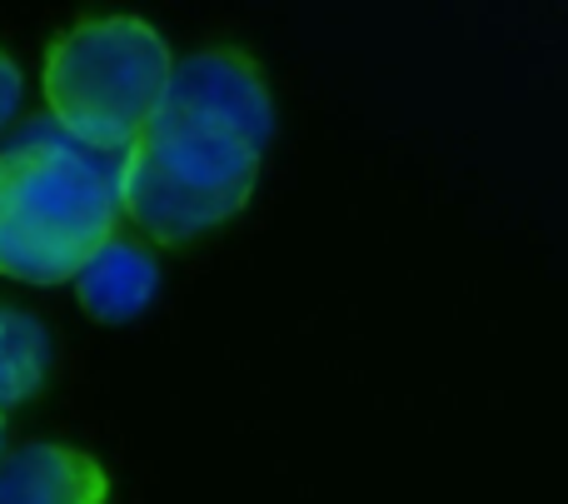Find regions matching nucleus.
<instances>
[{
	"label": "nucleus",
	"instance_id": "1",
	"mask_svg": "<svg viewBox=\"0 0 568 504\" xmlns=\"http://www.w3.org/2000/svg\"><path fill=\"white\" fill-rule=\"evenodd\" d=\"M275 135V100L240 50H195L135 150L125 155V215L160 245H185L245 210L260 155Z\"/></svg>",
	"mask_w": 568,
	"mask_h": 504
},
{
	"label": "nucleus",
	"instance_id": "2",
	"mask_svg": "<svg viewBox=\"0 0 568 504\" xmlns=\"http://www.w3.org/2000/svg\"><path fill=\"white\" fill-rule=\"evenodd\" d=\"M125 155L75 140L55 115L0 145V275L75 280L125 215Z\"/></svg>",
	"mask_w": 568,
	"mask_h": 504
},
{
	"label": "nucleus",
	"instance_id": "3",
	"mask_svg": "<svg viewBox=\"0 0 568 504\" xmlns=\"http://www.w3.org/2000/svg\"><path fill=\"white\" fill-rule=\"evenodd\" d=\"M175 60L155 26L135 16L80 20L45 56L50 115L75 140L130 155L170 90Z\"/></svg>",
	"mask_w": 568,
	"mask_h": 504
},
{
	"label": "nucleus",
	"instance_id": "4",
	"mask_svg": "<svg viewBox=\"0 0 568 504\" xmlns=\"http://www.w3.org/2000/svg\"><path fill=\"white\" fill-rule=\"evenodd\" d=\"M110 480L65 445H20L0 460V504H105Z\"/></svg>",
	"mask_w": 568,
	"mask_h": 504
},
{
	"label": "nucleus",
	"instance_id": "5",
	"mask_svg": "<svg viewBox=\"0 0 568 504\" xmlns=\"http://www.w3.org/2000/svg\"><path fill=\"white\" fill-rule=\"evenodd\" d=\"M155 290H160V265L150 260V250L135 245V240H120V235L105 240L75 275L80 305L95 320H105V325L135 320L140 310L155 300Z\"/></svg>",
	"mask_w": 568,
	"mask_h": 504
},
{
	"label": "nucleus",
	"instance_id": "6",
	"mask_svg": "<svg viewBox=\"0 0 568 504\" xmlns=\"http://www.w3.org/2000/svg\"><path fill=\"white\" fill-rule=\"evenodd\" d=\"M50 375V335L36 315L0 305V410L26 405Z\"/></svg>",
	"mask_w": 568,
	"mask_h": 504
},
{
	"label": "nucleus",
	"instance_id": "7",
	"mask_svg": "<svg viewBox=\"0 0 568 504\" xmlns=\"http://www.w3.org/2000/svg\"><path fill=\"white\" fill-rule=\"evenodd\" d=\"M20 100H26V80H20V65L6 56V50H0V130L16 120Z\"/></svg>",
	"mask_w": 568,
	"mask_h": 504
},
{
	"label": "nucleus",
	"instance_id": "8",
	"mask_svg": "<svg viewBox=\"0 0 568 504\" xmlns=\"http://www.w3.org/2000/svg\"><path fill=\"white\" fill-rule=\"evenodd\" d=\"M0 445H6V410H0ZM0 460H6V455H0Z\"/></svg>",
	"mask_w": 568,
	"mask_h": 504
}]
</instances>
